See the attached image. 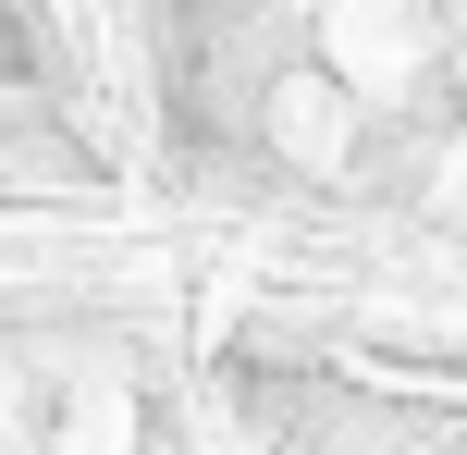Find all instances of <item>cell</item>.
I'll return each mask as SVG.
<instances>
[{
	"instance_id": "1",
	"label": "cell",
	"mask_w": 467,
	"mask_h": 455,
	"mask_svg": "<svg viewBox=\"0 0 467 455\" xmlns=\"http://www.w3.org/2000/svg\"><path fill=\"white\" fill-rule=\"evenodd\" d=\"M271 136L296 148L307 172H345V160H357V111H345V98L320 87V74H296V87H271Z\"/></svg>"
},
{
	"instance_id": "2",
	"label": "cell",
	"mask_w": 467,
	"mask_h": 455,
	"mask_svg": "<svg viewBox=\"0 0 467 455\" xmlns=\"http://www.w3.org/2000/svg\"><path fill=\"white\" fill-rule=\"evenodd\" d=\"M332 62H345L357 87H394V74L419 62V37H406L394 0H345V13H332Z\"/></svg>"
}]
</instances>
